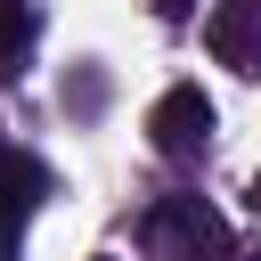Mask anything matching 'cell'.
<instances>
[{
	"label": "cell",
	"mask_w": 261,
	"mask_h": 261,
	"mask_svg": "<svg viewBox=\"0 0 261 261\" xmlns=\"http://www.w3.org/2000/svg\"><path fill=\"white\" fill-rule=\"evenodd\" d=\"M147 253H155V261H228L237 245H228V220H220L212 204L163 196V204L147 212Z\"/></svg>",
	"instance_id": "1"
},
{
	"label": "cell",
	"mask_w": 261,
	"mask_h": 261,
	"mask_svg": "<svg viewBox=\"0 0 261 261\" xmlns=\"http://www.w3.org/2000/svg\"><path fill=\"white\" fill-rule=\"evenodd\" d=\"M147 139H155L163 155H204V147H212V98H204L196 82L163 90L155 114H147Z\"/></svg>",
	"instance_id": "2"
},
{
	"label": "cell",
	"mask_w": 261,
	"mask_h": 261,
	"mask_svg": "<svg viewBox=\"0 0 261 261\" xmlns=\"http://www.w3.org/2000/svg\"><path fill=\"white\" fill-rule=\"evenodd\" d=\"M204 41L228 73H261V0H220L204 16Z\"/></svg>",
	"instance_id": "3"
},
{
	"label": "cell",
	"mask_w": 261,
	"mask_h": 261,
	"mask_svg": "<svg viewBox=\"0 0 261 261\" xmlns=\"http://www.w3.org/2000/svg\"><path fill=\"white\" fill-rule=\"evenodd\" d=\"M41 196H49V171H41L33 155H8V147H0V261L16 253V228L33 220Z\"/></svg>",
	"instance_id": "4"
},
{
	"label": "cell",
	"mask_w": 261,
	"mask_h": 261,
	"mask_svg": "<svg viewBox=\"0 0 261 261\" xmlns=\"http://www.w3.org/2000/svg\"><path fill=\"white\" fill-rule=\"evenodd\" d=\"M24 49H33V8L24 0H0V73H16Z\"/></svg>",
	"instance_id": "5"
},
{
	"label": "cell",
	"mask_w": 261,
	"mask_h": 261,
	"mask_svg": "<svg viewBox=\"0 0 261 261\" xmlns=\"http://www.w3.org/2000/svg\"><path fill=\"white\" fill-rule=\"evenodd\" d=\"M147 8H155L163 24H188V16H196V0H147Z\"/></svg>",
	"instance_id": "6"
},
{
	"label": "cell",
	"mask_w": 261,
	"mask_h": 261,
	"mask_svg": "<svg viewBox=\"0 0 261 261\" xmlns=\"http://www.w3.org/2000/svg\"><path fill=\"white\" fill-rule=\"evenodd\" d=\"M253 212H261V179H253Z\"/></svg>",
	"instance_id": "7"
},
{
	"label": "cell",
	"mask_w": 261,
	"mask_h": 261,
	"mask_svg": "<svg viewBox=\"0 0 261 261\" xmlns=\"http://www.w3.org/2000/svg\"><path fill=\"white\" fill-rule=\"evenodd\" d=\"M228 261H261V253H228Z\"/></svg>",
	"instance_id": "8"
},
{
	"label": "cell",
	"mask_w": 261,
	"mask_h": 261,
	"mask_svg": "<svg viewBox=\"0 0 261 261\" xmlns=\"http://www.w3.org/2000/svg\"><path fill=\"white\" fill-rule=\"evenodd\" d=\"M98 261H106V253H98Z\"/></svg>",
	"instance_id": "9"
}]
</instances>
